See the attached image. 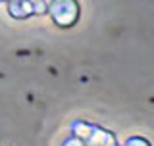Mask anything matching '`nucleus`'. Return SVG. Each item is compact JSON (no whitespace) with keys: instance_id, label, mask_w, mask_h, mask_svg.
I'll return each instance as SVG.
<instances>
[]
</instances>
